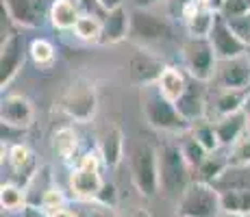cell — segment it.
Instances as JSON below:
<instances>
[{
  "mask_svg": "<svg viewBox=\"0 0 250 217\" xmlns=\"http://www.w3.org/2000/svg\"><path fill=\"white\" fill-rule=\"evenodd\" d=\"M187 85H189V74L183 67H176V65H166V70L161 72L159 80H157L159 91L172 102H176L185 94Z\"/></svg>",
  "mask_w": 250,
  "mask_h": 217,
  "instance_id": "obj_22",
  "label": "cell"
},
{
  "mask_svg": "<svg viewBox=\"0 0 250 217\" xmlns=\"http://www.w3.org/2000/svg\"><path fill=\"white\" fill-rule=\"evenodd\" d=\"M250 11V0H224L222 4V16H239V13Z\"/></svg>",
  "mask_w": 250,
  "mask_h": 217,
  "instance_id": "obj_36",
  "label": "cell"
},
{
  "mask_svg": "<svg viewBox=\"0 0 250 217\" xmlns=\"http://www.w3.org/2000/svg\"><path fill=\"white\" fill-rule=\"evenodd\" d=\"M50 217H76V211L70 209V206H65V209H61V211H57V213H52Z\"/></svg>",
  "mask_w": 250,
  "mask_h": 217,
  "instance_id": "obj_42",
  "label": "cell"
},
{
  "mask_svg": "<svg viewBox=\"0 0 250 217\" xmlns=\"http://www.w3.org/2000/svg\"><path fill=\"white\" fill-rule=\"evenodd\" d=\"M131 39L139 46H152L172 39V26L167 18L150 11L148 7L131 9Z\"/></svg>",
  "mask_w": 250,
  "mask_h": 217,
  "instance_id": "obj_8",
  "label": "cell"
},
{
  "mask_svg": "<svg viewBox=\"0 0 250 217\" xmlns=\"http://www.w3.org/2000/svg\"><path fill=\"white\" fill-rule=\"evenodd\" d=\"M189 172L191 167L183 157L179 141H163L159 146V187L163 194L179 197L191 182Z\"/></svg>",
  "mask_w": 250,
  "mask_h": 217,
  "instance_id": "obj_3",
  "label": "cell"
},
{
  "mask_svg": "<svg viewBox=\"0 0 250 217\" xmlns=\"http://www.w3.org/2000/svg\"><path fill=\"white\" fill-rule=\"evenodd\" d=\"M103 158L100 152H85L74 165L70 167V191L76 202H91L104 187L103 180Z\"/></svg>",
  "mask_w": 250,
  "mask_h": 217,
  "instance_id": "obj_6",
  "label": "cell"
},
{
  "mask_svg": "<svg viewBox=\"0 0 250 217\" xmlns=\"http://www.w3.org/2000/svg\"><path fill=\"white\" fill-rule=\"evenodd\" d=\"M205 85L207 83H203V80H196L189 76V85H187L185 94L174 102L179 113L189 124L209 118V111H207V104L209 102H207V87Z\"/></svg>",
  "mask_w": 250,
  "mask_h": 217,
  "instance_id": "obj_16",
  "label": "cell"
},
{
  "mask_svg": "<svg viewBox=\"0 0 250 217\" xmlns=\"http://www.w3.org/2000/svg\"><path fill=\"white\" fill-rule=\"evenodd\" d=\"M224 18H227V16H224ZM227 20H229L230 26L235 28V33H237V35L250 46V11L239 13V16H229Z\"/></svg>",
  "mask_w": 250,
  "mask_h": 217,
  "instance_id": "obj_35",
  "label": "cell"
},
{
  "mask_svg": "<svg viewBox=\"0 0 250 217\" xmlns=\"http://www.w3.org/2000/svg\"><path fill=\"white\" fill-rule=\"evenodd\" d=\"M220 213V189L211 182L194 178L176 197V215L181 217H218Z\"/></svg>",
  "mask_w": 250,
  "mask_h": 217,
  "instance_id": "obj_4",
  "label": "cell"
},
{
  "mask_svg": "<svg viewBox=\"0 0 250 217\" xmlns=\"http://www.w3.org/2000/svg\"><path fill=\"white\" fill-rule=\"evenodd\" d=\"M246 91L244 89H222V87H218L215 100H213V118L211 119L235 113V111H242L244 100H246Z\"/></svg>",
  "mask_w": 250,
  "mask_h": 217,
  "instance_id": "obj_25",
  "label": "cell"
},
{
  "mask_svg": "<svg viewBox=\"0 0 250 217\" xmlns=\"http://www.w3.org/2000/svg\"><path fill=\"white\" fill-rule=\"evenodd\" d=\"M213 83L222 89H250V52L233 59H218Z\"/></svg>",
  "mask_w": 250,
  "mask_h": 217,
  "instance_id": "obj_12",
  "label": "cell"
},
{
  "mask_svg": "<svg viewBox=\"0 0 250 217\" xmlns=\"http://www.w3.org/2000/svg\"><path fill=\"white\" fill-rule=\"evenodd\" d=\"M40 206L46 211V213L52 215V213H57V211L68 206V197H65V194L59 189V187H48L40 197Z\"/></svg>",
  "mask_w": 250,
  "mask_h": 217,
  "instance_id": "obj_33",
  "label": "cell"
},
{
  "mask_svg": "<svg viewBox=\"0 0 250 217\" xmlns=\"http://www.w3.org/2000/svg\"><path fill=\"white\" fill-rule=\"evenodd\" d=\"M4 158H7L9 170L13 172V176H18L16 185H20V176H22V187L26 189V185L33 180L37 172V163H35V154L31 152V148L22 141H16L11 146H7V152H4Z\"/></svg>",
  "mask_w": 250,
  "mask_h": 217,
  "instance_id": "obj_17",
  "label": "cell"
},
{
  "mask_svg": "<svg viewBox=\"0 0 250 217\" xmlns=\"http://www.w3.org/2000/svg\"><path fill=\"white\" fill-rule=\"evenodd\" d=\"M176 217H181V215H176Z\"/></svg>",
  "mask_w": 250,
  "mask_h": 217,
  "instance_id": "obj_45",
  "label": "cell"
},
{
  "mask_svg": "<svg viewBox=\"0 0 250 217\" xmlns=\"http://www.w3.org/2000/svg\"><path fill=\"white\" fill-rule=\"evenodd\" d=\"M0 206L7 213H22L28 206L24 187L16 185V182H2V187H0Z\"/></svg>",
  "mask_w": 250,
  "mask_h": 217,
  "instance_id": "obj_28",
  "label": "cell"
},
{
  "mask_svg": "<svg viewBox=\"0 0 250 217\" xmlns=\"http://www.w3.org/2000/svg\"><path fill=\"white\" fill-rule=\"evenodd\" d=\"M218 217H244V215H235V213H227V211H222Z\"/></svg>",
  "mask_w": 250,
  "mask_h": 217,
  "instance_id": "obj_44",
  "label": "cell"
},
{
  "mask_svg": "<svg viewBox=\"0 0 250 217\" xmlns=\"http://www.w3.org/2000/svg\"><path fill=\"white\" fill-rule=\"evenodd\" d=\"M0 122L11 130H26L35 122V107L22 94H7L0 102Z\"/></svg>",
  "mask_w": 250,
  "mask_h": 217,
  "instance_id": "obj_14",
  "label": "cell"
},
{
  "mask_svg": "<svg viewBox=\"0 0 250 217\" xmlns=\"http://www.w3.org/2000/svg\"><path fill=\"white\" fill-rule=\"evenodd\" d=\"M220 204H222V211H227V213L250 217V187L220 189Z\"/></svg>",
  "mask_w": 250,
  "mask_h": 217,
  "instance_id": "obj_23",
  "label": "cell"
},
{
  "mask_svg": "<svg viewBox=\"0 0 250 217\" xmlns=\"http://www.w3.org/2000/svg\"><path fill=\"white\" fill-rule=\"evenodd\" d=\"M98 91L96 85L87 79H76L65 87L63 96L59 100V109L61 113L68 119L76 124H87L98 115Z\"/></svg>",
  "mask_w": 250,
  "mask_h": 217,
  "instance_id": "obj_5",
  "label": "cell"
},
{
  "mask_svg": "<svg viewBox=\"0 0 250 217\" xmlns=\"http://www.w3.org/2000/svg\"><path fill=\"white\" fill-rule=\"evenodd\" d=\"M52 148H55V152L59 154V158L63 163H72L74 165L81 158L79 157V135L74 133L72 126H63L57 130L55 137H52Z\"/></svg>",
  "mask_w": 250,
  "mask_h": 217,
  "instance_id": "obj_24",
  "label": "cell"
},
{
  "mask_svg": "<svg viewBox=\"0 0 250 217\" xmlns=\"http://www.w3.org/2000/svg\"><path fill=\"white\" fill-rule=\"evenodd\" d=\"M179 137H181L179 139V146H181V150H183V157H185V161L189 163L191 170L196 172L200 165H203V161L209 157L211 152H207V148L194 137V135L189 133V130H187L185 135H179Z\"/></svg>",
  "mask_w": 250,
  "mask_h": 217,
  "instance_id": "obj_30",
  "label": "cell"
},
{
  "mask_svg": "<svg viewBox=\"0 0 250 217\" xmlns=\"http://www.w3.org/2000/svg\"><path fill=\"white\" fill-rule=\"evenodd\" d=\"M28 59L37 67H42V70H50L57 63L55 43L50 39H44V37H35V39L28 43Z\"/></svg>",
  "mask_w": 250,
  "mask_h": 217,
  "instance_id": "obj_26",
  "label": "cell"
},
{
  "mask_svg": "<svg viewBox=\"0 0 250 217\" xmlns=\"http://www.w3.org/2000/svg\"><path fill=\"white\" fill-rule=\"evenodd\" d=\"M128 170L135 189L144 197H152L161 191L159 187V148L148 141H137L128 150Z\"/></svg>",
  "mask_w": 250,
  "mask_h": 217,
  "instance_id": "obj_2",
  "label": "cell"
},
{
  "mask_svg": "<svg viewBox=\"0 0 250 217\" xmlns=\"http://www.w3.org/2000/svg\"><path fill=\"white\" fill-rule=\"evenodd\" d=\"M189 133L207 148V152H218L220 148H222V143H220V139H218V133H215V126L209 118L200 119V122H194Z\"/></svg>",
  "mask_w": 250,
  "mask_h": 217,
  "instance_id": "obj_31",
  "label": "cell"
},
{
  "mask_svg": "<svg viewBox=\"0 0 250 217\" xmlns=\"http://www.w3.org/2000/svg\"><path fill=\"white\" fill-rule=\"evenodd\" d=\"M52 0H2V11L20 28H42L50 16Z\"/></svg>",
  "mask_w": 250,
  "mask_h": 217,
  "instance_id": "obj_9",
  "label": "cell"
},
{
  "mask_svg": "<svg viewBox=\"0 0 250 217\" xmlns=\"http://www.w3.org/2000/svg\"><path fill=\"white\" fill-rule=\"evenodd\" d=\"M163 70H166L163 59L159 55H155L148 46H139L135 55L131 57V61H128V79L137 87L155 85Z\"/></svg>",
  "mask_w": 250,
  "mask_h": 217,
  "instance_id": "obj_13",
  "label": "cell"
},
{
  "mask_svg": "<svg viewBox=\"0 0 250 217\" xmlns=\"http://www.w3.org/2000/svg\"><path fill=\"white\" fill-rule=\"evenodd\" d=\"M209 41H211V46H213L218 59H233V57L250 52V46L235 33V28L230 26L229 20L222 13H220L218 20H215V26L209 35Z\"/></svg>",
  "mask_w": 250,
  "mask_h": 217,
  "instance_id": "obj_15",
  "label": "cell"
},
{
  "mask_svg": "<svg viewBox=\"0 0 250 217\" xmlns=\"http://www.w3.org/2000/svg\"><path fill=\"white\" fill-rule=\"evenodd\" d=\"M211 122H213V126H215V133H218V139H220V143H222V148H230L242 135L248 133L246 118H244L242 111H235V113L215 118V119H211Z\"/></svg>",
  "mask_w": 250,
  "mask_h": 217,
  "instance_id": "obj_21",
  "label": "cell"
},
{
  "mask_svg": "<svg viewBox=\"0 0 250 217\" xmlns=\"http://www.w3.org/2000/svg\"><path fill=\"white\" fill-rule=\"evenodd\" d=\"M229 167L230 165H229L227 154H224V157H220L218 152H211L209 157L203 161V165L196 170V176H198V180H205V182L215 185V182L224 176V172H227Z\"/></svg>",
  "mask_w": 250,
  "mask_h": 217,
  "instance_id": "obj_29",
  "label": "cell"
},
{
  "mask_svg": "<svg viewBox=\"0 0 250 217\" xmlns=\"http://www.w3.org/2000/svg\"><path fill=\"white\" fill-rule=\"evenodd\" d=\"M26 55L28 48H24V39L20 33L11 31L2 37V43H0V87H2V91L20 74Z\"/></svg>",
  "mask_w": 250,
  "mask_h": 217,
  "instance_id": "obj_10",
  "label": "cell"
},
{
  "mask_svg": "<svg viewBox=\"0 0 250 217\" xmlns=\"http://www.w3.org/2000/svg\"><path fill=\"white\" fill-rule=\"evenodd\" d=\"M74 211H76V217H118L113 206L100 204V202H96V200L79 202V206H76Z\"/></svg>",
  "mask_w": 250,
  "mask_h": 217,
  "instance_id": "obj_34",
  "label": "cell"
},
{
  "mask_svg": "<svg viewBox=\"0 0 250 217\" xmlns=\"http://www.w3.org/2000/svg\"><path fill=\"white\" fill-rule=\"evenodd\" d=\"M118 217H152L150 211L144 209V206H128V209L120 211Z\"/></svg>",
  "mask_w": 250,
  "mask_h": 217,
  "instance_id": "obj_38",
  "label": "cell"
},
{
  "mask_svg": "<svg viewBox=\"0 0 250 217\" xmlns=\"http://www.w3.org/2000/svg\"><path fill=\"white\" fill-rule=\"evenodd\" d=\"M242 113H244V118H246V128H248V133H250V89L246 91V100H244Z\"/></svg>",
  "mask_w": 250,
  "mask_h": 217,
  "instance_id": "obj_41",
  "label": "cell"
},
{
  "mask_svg": "<svg viewBox=\"0 0 250 217\" xmlns=\"http://www.w3.org/2000/svg\"><path fill=\"white\" fill-rule=\"evenodd\" d=\"M100 158H103V165L109 170H118L120 163L124 161V154H126V139L120 126H109L104 130L103 139H100L98 146Z\"/></svg>",
  "mask_w": 250,
  "mask_h": 217,
  "instance_id": "obj_19",
  "label": "cell"
},
{
  "mask_svg": "<svg viewBox=\"0 0 250 217\" xmlns=\"http://www.w3.org/2000/svg\"><path fill=\"white\" fill-rule=\"evenodd\" d=\"M22 217H50V213H46L40 204H28L26 209L22 211Z\"/></svg>",
  "mask_w": 250,
  "mask_h": 217,
  "instance_id": "obj_39",
  "label": "cell"
},
{
  "mask_svg": "<svg viewBox=\"0 0 250 217\" xmlns=\"http://www.w3.org/2000/svg\"><path fill=\"white\" fill-rule=\"evenodd\" d=\"M159 0H135V7H148L150 9L152 4H157Z\"/></svg>",
  "mask_w": 250,
  "mask_h": 217,
  "instance_id": "obj_43",
  "label": "cell"
},
{
  "mask_svg": "<svg viewBox=\"0 0 250 217\" xmlns=\"http://www.w3.org/2000/svg\"><path fill=\"white\" fill-rule=\"evenodd\" d=\"M218 65V57L209 39H194L187 37L181 43V67L196 80L211 83Z\"/></svg>",
  "mask_w": 250,
  "mask_h": 217,
  "instance_id": "obj_7",
  "label": "cell"
},
{
  "mask_svg": "<svg viewBox=\"0 0 250 217\" xmlns=\"http://www.w3.org/2000/svg\"><path fill=\"white\" fill-rule=\"evenodd\" d=\"M72 33L76 35V39L85 43H100V37H103V18L96 16V13H83Z\"/></svg>",
  "mask_w": 250,
  "mask_h": 217,
  "instance_id": "obj_27",
  "label": "cell"
},
{
  "mask_svg": "<svg viewBox=\"0 0 250 217\" xmlns=\"http://www.w3.org/2000/svg\"><path fill=\"white\" fill-rule=\"evenodd\" d=\"M96 202H100V204H107V206H113L115 209V202H118V191H115V187L111 182H104V187L100 189L98 197H96Z\"/></svg>",
  "mask_w": 250,
  "mask_h": 217,
  "instance_id": "obj_37",
  "label": "cell"
},
{
  "mask_svg": "<svg viewBox=\"0 0 250 217\" xmlns=\"http://www.w3.org/2000/svg\"><path fill=\"white\" fill-rule=\"evenodd\" d=\"M139 102H142V113L146 118V124L152 130L179 137V135H185L191 128V124L179 113L176 104L159 91L157 83L139 87Z\"/></svg>",
  "mask_w": 250,
  "mask_h": 217,
  "instance_id": "obj_1",
  "label": "cell"
},
{
  "mask_svg": "<svg viewBox=\"0 0 250 217\" xmlns=\"http://www.w3.org/2000/svg\"><path fill=\"white\" fill-rule=\"evenodd\" d=\"M218 16H220V11L207 7L200 0H185L181 7V18H183L185 33H187V37H194V39H209Z\"/></svg>",
  "mask_w": 250,
  "mask_h": 217,
  "instance_id": "obj_11",
  "label": "cell"
},
{
  "mask_svg": "<svg viewBox=\"0 0 250 217\" xmlns=\"http://www.w3.org/2000/svg\"><path fill=\"white\" fill-rule=\"evenodd\" d=\"M230 167H250V133L242 135L227 150Z\"/></svg>",
  "mask_w": 250,
  "mask_h": 217,
  "instance_id": "obj_32",
  "label": "cell"
},
{
  "mask_svg": "<svg viewBox=\"0 0 250 217\" xmlns=\"http://www.w3.org/2000/svg\"><path fill=\"white\" fill-rule=\"evenodd\" d=\"M96 4H98V9H100L103 13H107V11H111V9L122 7L124 0H96Z\"/></svg>",
  "mask_w": 250,
  "mask_h": 217,
  "instance_id": "obj_40",
  "label": "cell"
},
{
  "mask_svg": "<svg viewBox=\"0 0 250 217\" xmlns=\"http://www.w3.org/2000/svg\"><path fill=\"white\" fill-rule=\"evenodd\" d=\"M131 37V11L126 7H118L103 13V37L100 46H115Z\"/></svg>",
  "mask_w": 250,
  "mask_h": 217,
  "instance_id": "obj_18",
  "label": "cell"
},
{
  "mask_svg": "<svg viewBox=\"0 0 250 217\" xmlns=\"http://www.w3.org/2000/svg\"><path fill=\"white\" fill-rule=\"evenodd\" d=\"M83 7L76 0H52L48 22L57 31H74L79 18L83 16Z\"/></svg>",
  "mask_w": 250,
  "mask_h": 217,
  "instance_id": "obj_20",
  "label": "cell"
}]
</instances>
